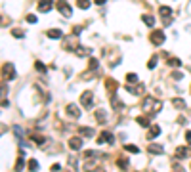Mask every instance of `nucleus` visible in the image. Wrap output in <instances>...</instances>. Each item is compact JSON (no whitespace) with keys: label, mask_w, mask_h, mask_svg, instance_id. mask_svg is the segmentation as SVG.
<instances>
[{"label":"nucleus","mask_w":191,"mask_h":172,"mask_svg":"<svg viewBox=\"0 0 191 172\" xmlns=\"http://www.w3.org/2000/svg\"><path fill=\"white\" fill-rule=\"evenodd\" d=\"M172 105L176 109H186V102H183L182 98H172Z\"/></svg>","instance_id":"nucleus-15"},{"label":"nucleus","mask_w":191,"mask_h":172,"mask_svg":"<svg viewBox=\"0 0 191 172\" xmlns=\"http://www.w3.org/2000/svg\"><path fill=\"white\" fill-rule=\"evenodd\" d=\"M136 120L140 123V126H145V128H147V126H151V124H149V119H147V117H138Z\"/></svg>","instance_id":"nucleus-26"},{"label":"nucleus","mask_w":191,"mask_h":172,"mask_svg":"<svg viewBox=\"0 0 191 172\" xmlns=\"http://www.w3.org/2000/svg\"><path fill=\"white\" fill-rule=\"evenodd\" d=\"M96 142H97V143H105V142H107V143H115V136H113L111 132L105 130V132L100 134V138H97Z\"/></svg>","instance_id":"nucleus-6"},{"label":"nucleus","mask_w":191,"mask_h":172,"mask_svg":"<svg viewBox=\"0 0 191 172\" xmlns=\"http://www.w3.org/2000/svg\"><path fill=\"white\" fill-rule=\"evenodd\" d=\"M172 78H176V81H180V78H182V73H172Z\"/></svg>","instance_id":"nucleus-38"},{"label":"nucleus","mask_w":191,"mask_h":172,"mask_svg":"<svg viewBox=\"0 0 191 172\" xmlns=\"http://www.w3.org/2000/svg\"><path fill=\"white\" fill-rule=\"evenodd\" d=\"M54 8V0H40L38 2V12H42V13H48Z\"/></svg>","instance_id":"nucleus-5"},{"label":"nucleus","mask_w":191,"mask_h":172,"mask_svg":"<svg viewBox=\"0 0 191 172\" xmlns=\"http://www.w3.org/2000/svg\"><path fill=\"white\" fill-rule=\"evenodd\" d=\"M27 168H29V170H37L38 168V161L37 159H31L29 163H27Z\"/></svg>","instance_id":"nucleus-27"},{"label":"nucleus","mask_w":191,"mask_h":172,"mask_svg":"<svg viewBox=\"0 0 191 172\" xmlns=\"http://www.w3.org/2000/svg\"><path fill=\"white\" fill-rule=\"evenodd\" d=\"M96 119L100 120V123H105V119H107V115H105V111H103V109H97V111H96Z\"/></svg>","instance_id":"nucleus-18"},{"label":"nucleus","mask_w":191,"mask_h":172,"mask_svg":"<svg viewBox=\"0 0 191 172\" xmlns=\"http://www.w3.org/2000/svg\"><path fill=\"white\" fill-rule=\"evenodd\" d=\"M69 164H71L73 168H76V159H75V157H71V159H69Z\"/></svg>","instance_id":"nucleus-36"},{"label":"nucleus","mask_w":191,"mask_h":172,"mask_svg":"<svg viewBox=\"0 0 191 172\" xmlns=\"http://www.w3.org/2000/svg\"><path fill=\"white\" fill-rule=\"evenodd\" d=\"M88 67H90V71H97V69H100V61L92 57V59H90V63H88Z\"/></svg>","instance_id":"nucleus-21"},{"label":"nucleus","mask_w":191,"mask_h":172,"mask_svg":"<svg viewBox=\"0 0 191 172\" xmlns=\"http://www.w3.org/2000/svg\"><path fill=\"white\" fill-rule=\"evenodd\" d=\"M23 167H25V161H23V155H21L19 159H17V163H16V170H21Z\"/></svg>","instance_id":"nucleus-31"},{"label":"nucleus","mask_w":191,"mask_h":172,"mask_svg":"<svg viewBox=\"0 0 191 172\" xmlns=\"http://www.w3.org/2000/svg\"><path fill=\"white\" fill-rule=\"evenodd\" d=\"M76 6L80 10H88L90 8V0H76Z\"/></svg>","instance_id":"nucleus-19"},{"label":"nucleus","mask_w":191,"mask_h":172,"mask_svg":"<svg viewBox=\"0 0 191 172\" xmlns=\"http://www.w3.org/2000/svg\"><path fill=\"white\" fill-rule=\"evenodd\" d=\"M124 149H126V151H130V153H140V149H138L136 145H130V143H126Z\"/></svg>","instance_id":"nucleus-30"},{"label":"nucleus","mask_w":191,"mask_h":172,"mask_svg":"<svg viewBox=\"0 0 191 172\" xmlns=\"http://www.w3.org/2000/svg\"><path fill=\"white\" fill-rule=\"evenodd\" d=\"M117 164H118V168H128V159H124V157H122V159L117 161Z\"/></svg>","instance_id":"nucleus-28"},{"label":"nucleus","mask_w":191,"mask_h":172,"mask_svg":"<svg viewBox=\"0 0 191 172\" xmlns=\"http://www.w3.org/2000/svg\"><path fill=\"white\" fill-rule=\"evenodd\" d=\"M46 34H48V38H61L63 37V33L59 31V29H50Z\"/></svg>","instance_id":"nucleus-14"},{"label":"nucleus","mask_w":191,"mask_h":172,"mask_svg":"<svg viewBox=\"0 0 191 172\" xmlns=\"http://www.w3.org/2000/svg\"><path fill=\"white\" fill-rule=\"evenodd\" d=\"M126 81H128V84H138V75L136 73H128L126 75Z\"/></svg>","instance_id":"nucleus-20"},{"label":"nucleus","mask_w":191,"mask_h":172,"mask_svg":"<svg viewBox=\"0 0 191 172\" xmlns=\"http://www.w3.org/2000/svg\"><path fill=\"white\" fill-rule=\"evenodd\" d=\"M34 69H37V71H40V73H44V71H46V67L42 65V61H37V63H34Z\"/></svg>","instance_id":"nucleus-33"},{"label":"nucleus","mask_w":191,"mask_h":172,"mask_svg":"<svg viewBox=\"0 0 191 172\" xmlns=\"http://www.w3.org/2000/svg\"><path fill=\"white\" fill-rule=\"evenodd\" d=\"M67 115H69V117H73V119H79L80 115H82V111H80L75 103H69V105H67Z\"/></svg>","instance_id":"nucleus-7"},{"label":"nucleus","mask_w":191,"mask_h":172,"mask_svg":"<svg viewBox=\"0 0 191 172\" xmlns=\"http://www.w3.org/2000/svg\"><path fill=\"white\" fill-rule=\"evenodd\" d=\"M159 134H161V126L159 124H151V128H149V140L157 138Z\"/></svg>","instance_id":"nucleus-13"},{"label":"nucleus","mask_w":191,"mask_h":172,"mask_svg":"<svg viewBox=\"0 0 191 172\" xmlns=\"http://www.w3.org/2000/svg\"><path fill=\"white\" fill-rule=\"evenodd\" d=\"M157 59H159V57L153 56L151 59H149V63H147V67H149V69H155V67H157Z\"/></svg>","instance_id":"nucleus-29"},{"label":"nucleus","mask_w":191,"mask_h":172,"mask_svg":"<svg viewBox=\"0 0 191 172\" xmlns=\"http://www.w3.org/2000/svg\"><path fill=\"white\" fill-rule=\"evenodd\" d=\"M168 65H170V67H180L182 61L178 59V57H168Z\"/></svg>","instance_id":"nucleus-24"},{"label":"nucleus","mask_w":191,"mask_h":172,"mask_svg":"<svg viewBox=\"0 0 191 172\" xmlns=\"http://www.w3.org/2000/svg\"><path fill=\"white\" fill-rule=\"evenodd\" d=\"M31 140H33L34 143H37V145H42V143L46 142L44 138H42V136H37V134H31Z\"/></svg>","instance_id":"nucleus-23"},{"label":"nucleus","mask_w":191,"mask_h":172,"mask_svg":"<svg viewBox=\"0 0 191 172\" xmlns=\"http://www.w3.org/2000/svg\"><path fill=\"white\" fill-rule=\"evenodd\" d=\"M94 2H96V4H97V6H103V4H105V2H107V0H94Z\"/></svg>","instance_id":"nucleus-39"},{"label":"nucleus","mask_w":191,"mask_h":172,"mask_svg":"<svg viewBox=\"0 0 191 172\" xmlns=\"http://www.w3.org/2000/svg\"><path fill=\"white\" fill-rule=\"evenodd\" d=\"M75 52H76V56H79V57H84V56H90V54H92V48L76 46V50H75Z\"/></svg>","instance_id":"nucleus-12"},{"label":"nucleus","mask_w":191,"mask_h":172,"mask_svg":"<svg viewBox=\"0 0 191 172\" xmlns=\"http://www.w3.org/2000/svg\"><path fill=\"white\" fill-rule=\"evenodd\" d=\"M2 75H4V81H13L17 75H16V69H13V63H4L2 65Z\"/></svg>","instance_id":"nucleus-2"},{"label":"nucleus","mask_w":191,"mask_h":172,"mask_svg":"<svg viewBox=\"0 0 191 172\" xmlns=\"http://www.w3.org/2000/svg\"><path fill=\"white\" fill-rule=\"evenodd\" d=\"M12 34H13V37H16V38H23V31H21V29H13V31H12Z\"/></svg>","instance_id":"nucleus-32"},{"label":"nucleus","mask_w":191,"mask_h":172,"mask_svg":"<svg viewBox=\"0 0 191 172\" xmlns=\"http://www.w3.org/2000/svg\"><path fill=\"white\" fill-rule=\"evenodd\" d=\"M143 23L147 27H155V17L153 16H143Z\"/></svg>","instance_id":"nucleus-22"},{"label":"nucleus","mask_w":191,"mask_h":172,"mask_svg":"<svg viewBox=\"0 0 191 172\" xmlns=\"http://www.w3.org/2000/svg\"><path fill=\"white\" fill-rule=\"evenodd\" d=\"M176 157L178 159H187V157H191V149L189 147H176Z\"/></svg>","instance_id":"nucleus-10"},{"label":"nucleus","mask_w":191,"mask_h":172,"mask_svg":"<svg viewBox=\"0 0 191 172\" xmlns=\"http://www.w3.org/2000/svg\"><path fill=\"white\" fill-rule=\"evenodd\" d=\"M149 40L153 42L155 46H161L162 42H164V33H162V31H153L149 34Z\"/></svg>","instance_id":"nucleus-4"},{"label":"nucleus","mask_w":191,"mask_h":172,"mask_svg":"<svg viewBox=\"0 0 191 172\" xmlns=\"http://www.w3.org/2000/svg\"><path fill=\"white\" fill-rule=\"evenodd\" d=\"M147 151L153 153V155H162L164 149H162V145H157V143H149V145H147Z\"/></svg>","instance_id":"nucleus-11"},{"label":"nucleus","mask_w":191,"mask_h":172,"mask_svg":"<svg viewBox=\"0 0 191 172\" xmlns=\"http://www.w3.org/2000/svg\"><path fill=\"white\" fill-rule=\"evenodd\" d=\"M79 132H80L82 136H86V138H92V136L96 134L94 130H92V128H84V126H82V128H79Z\"/></svg>","instance_id":"nucleus-17"},{"label":"nucleus","mask_w":191,"mask_h":172,"mask_svg":"<svg viewBox=\"0 0 191 172\" xmlns=\"http://www.w3.org/2000/svg\"><path fill=\"white\" fill-rule=\"evenodd\" d=\"M159 12H161L162 17H170V16H172V8H168V6H161Z\"/></svg>","instance_id":"nucleus-16"},{"label":"nucleus","mask_w":191,"mask_h":172,"mask_svg":"<svg viewBox=\"0 0 191 172\" xmlns=\"http://www.w3.org/2000/svg\"><path fill=\"white\" fill-rule=\"evenodd\" d=\"M27 21H29V23H37V16H33V13L27 16Z\"/></svg>","instance_id":"nucleus-34"},{"label":"nucleus","mask_w":191,"mask_h":172,"mask_svg":"<svg viewBox=\"0 0 191 172\" xmlns=\"http://www.w3.org/2000/svg\"><path fill=\"white\" fill-rule=\"evenodd\" d=\"M55 6H58V10L63 13V17H71V13H73V8L65 2V0H58L55 2Z\"/></svg>","instance_id":"nucleus-3"},{"label":"nucleus","mask_w":191,"mask_h":172,"mask_svg":"<svg viewBox=\"0 0 191 172\" xmlns=\"http://www.w3.org/2000/svg\"><path fill=\"white\" fill-rule=\"evenodd\" d=\"M84 157H86V159H88V157H97V151H86Z\"/></svg>","instance_id":"nucleus-35"},{"label":"nucleus","mask_w":191,"mask_h":172,"mask_svg":"<svg viewBox=\"0 0 191 172\" xmlns=\"http://www.w3.org/2000/svg\"><path fill=\"white\" fill-rule=\"evenodd\" d=\"M92 102H94V94H92V92H84L80 96V103L84 107H92Z\"/></svg>","instance_id":"nucleus-8"},{"label":"nucleus","mask_w":191,"mask_h":172,"mask_svg":"<svg viewBox=\"0 0 191 172\" xmlns=\"http://www.w3.org/2000/svg\"><path fill=\"white\" fill-rule=\"evenodd\" d=\"M162 109V102H159V99H155L153 96H147L145 102H143V111L149 113V117H155L159 111Z\"/></svg>","instance_id":"nucleus-1"},{"label":"nucleus","mask_w":191,"mask_h":172,"mask_svg":"<svg viewBox=\"0 0 191 172\" xmlns=\"http://www.w3.org/2000/svg\"><path fill=\"white\" fill-rule=\"evenodd\" d=\"M107 88L113 92V90H117L118 88V84H117V81H111V78H107ZM113 94H115V92H113Z\"/></svg>","instance_id":"nucleus-25"},{"label":"nucleus","mask_w":191,"mask_h":172,"mask_svg":"<svg viewBox=\"0 0 191 172\" xmlns=\"http://www.w3.org/2000/svg\"><path fill=\"white\" fill-rule=\"evenodd\" d=\"M186 140H187V143H191V130L186 132Z\"/></svg>","instance_id":"nucleus-37"},{"label":"nucleus","mask_w":191,"mask_h":172,"mask_svg":"<svg viewBox=\"0 0 191 172\" xmlns=\"http://www.w3.org/2000/svg\"><path fill=\"white\" fill-rule=\"evenodd\" d=\"M82 145H84V140H82V138H76V136H75V138H71V140H69V147H71V149H75V151H79Z\"/></svg>","instance_id":"nucleus-9"}]
</instances>
